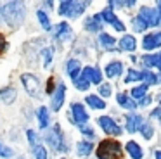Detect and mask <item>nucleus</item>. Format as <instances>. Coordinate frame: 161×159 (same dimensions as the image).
Instances as JSON below:
<instances>
[{"label":"nucleus","instance_id":"f257e3e1","mask_svg":"<svg viewBox=\"0 0 161 159\" xmlns=\"http://www.w3.org/2000/svg\"><path fill=\"white\" fill-rule=\"evenodd\" d=\"M25 3L23 2H5L4 3V23L9 26H19L25 21Z\"/></svg>","mask_w":161,"mask_h":159},{"label":"nucleus","instance_id":"f03ea898","mask_svg":"<svg viewBox=\"0 0 161 159\" xmlns=\"http://www.w3.org/2000/svg\"><path fill=\"white\" fill-rule=\"evenodd\" d=\"M95 154H97V159H123L121 144L118 140H113V138L102 140L99 144Z\"/></svg>","mask_w":161,"mask_h":159},{"label":"nucleus","instance_id":"7ed1b4c3","mask_svg":"<svg viewBox=\"0 0 161 159\" xmlns=\"http://www.w3.org/2000/svg\"><path fill=\"white\" fill-rule=\"evenodd\" d=\"M45 142L56 154L57 152H66L68 151L66 140H64V133H63V130H61L59 123L52 124V128L45 133Z\"/></svg>","mask_w":161,"mask_h":159},{"label":"nucleus","instance_id":"20e7f679","mask_svg":"<svg viewBox=\"0 0 161 159\" xmlns=\"http://www.w3.org/2000/svg\"><path fill=\"white\" fill-rule=\"evenodd\" d=\"M88 7V2H75V0H63L59 3V10L57 12L64 17L69 19H76L78 16L85 12V9Z\"/></svg>","mask_w":161,"mask_h":159},{"label":"nucleus","instance_id":"39448f33","mask_svg":"<svg viewBox=\"0 0 161 159\" xmlns=\"http://www.w3.org/2000/svg\"><path fill=\"white\" fill-rule=\"evenodd\" d=\"M21 83L25 86V90L28 92V95H31L33 99H40V80L31 73H23L21 74Z\"/></svg>","mask_w":161,"mask_h":159},{"label":"nucleus","instance_id":"423d86ee","mask_svg":"<svg viewBox=\"0 0 161 159\" xmlns=\"http://www.w3.org/2000/svg\"><path fill=\"white\" fill-rule=\"evenodd\" d=\"M69 121L73 124H78V126H83V124L88 123V112L85 111V107L81 106L80 102H73V104H71Z\"/></svg>","mask_w":161,"mask_h":159},{"label":"nucleus","instance_id":"0eeeda50","mask_svg":"<svg viewBox=\"0 0 161 159\" xmlns=\"http://www.w3.org/2000/svg\"><path fill=\"white\" fill-rule=\"evenodd\" d=\"M97 123H99V126L104 130V133H108V135H121V126L119 124H116V121L113 119V118H109V116H101L97 119Z\"/></svg>","mask_w":161,"mask_h":159},{"label":"nucleus","instance_id":"6e6552de","mask_svg":"<svg viewBox=\"0 0 161 159\" xmlns=\"http://www.w3.org/2000/svg\"><path fill=\"white\" fill-rule=\"evenodd\" d=\"M139 17L144 19L147 26H158L159 24V12H158V9H153V7H142Z\"/></svg>","mask_w":161,"mask_h":159},{"label":"nucleus","instance_id":"1a4fd4ad","mask_svg":"<svg viewBox=\"0 0 161 159\" xmlns=\"http://www.w3.org/2000/svg\"><path fill=\"white\" fill-rule=\"evenodd\" d=\"M71 36H73V30H71V26L66 21L59 23L54 28V40L56 41H68V40H71Z\"/></svg>","mask_w":161,"mask_h":159},{"label":"nucleus","instance_id":"9d476101","mask_svg":"<svg viewBox=\"0 0 161 159\" xmlns=\"http://www.w3.org/2000/svg\"><path fill=\"white\" fill-rule=\"evenodd\" d=\"M64 99H66V85L64 83H59L56 86V92L52 93V100H50V106H52V111H61L64 104Z\"/></svg>","mask_w":161,"mask_h":159},{"label":"nucleus","instance_id":"9b49d317","mask_svg":"<svg viewBox=\"0 0 161 159\" xmlns=\"http://www.w3.org/2000/svg\"><path fill=\"white\" fill-rule=\"evenodd\" d=\"M101 16H102V21H104V23H109L116 31H125V24L116 17V14L113 12L111 7H106V9L101 12Z\"/></svg>","mask_w":161,"mask_h":159},{"label":"nucleus","instance_id":"f8f14e48","mask_svg":"<svg viewBox=\"0 0 161 159\" xmlns=\"http://www.w3.org/2000/svg\"><path fill=\"white\" fill-rule=\"evenodd\" d=\"M81 76H85V78L90 81V85L94 83V85H101L102 81V73L99 68H92V66H85L83 69H81Z\"/></svg>","mask_w":161,"mask_h":159},{"label":"nucleus","instance_id":"ddd939ff","mask_svg":"<svg viewBox=\"0 0 161 159\" xmlns=\"http://www.w3.org/2000/svg\"><path fill=\"white\" fill-rule=\"evenodd\" d=\"M18 99V90L14 86H2L0 88V100L5 104V106H12Z\"/></svg>","mask_w":161,"mask_h":159},{"label":"nucleus","instance_id":"4468645a","mask_svg":"<svg viewBox=\"0 0 161 159\" xmlns=\"http://www.w3.org/2000/svg\"><path fill=\"white\" fill-rule=\"evenodd\" d=\"M102 24H104V21H102V16L101 14H94L92 17H87L85 19V30L87 31H92V33H97V31L102 30Z\"/></svg>","mask_w":161,"mask_h":159},{"label":"nucleus","instance_id":"2eb2a0df","mask_svg":"<svg viewBox=\"0 0 161 159\" xmlns=\"http://www.w3.org/2000/svg\"><path fill=\"white\" fill-rule=\"evenodd\" d=\"M36 119H38V128L40 130H47L50 124V112L45 106H40L36 109Z\"/></svg>","mask_w":161,"mask_h":159},{"label":"nucleus","instance_id":"dca6fc26","mask_svg":"<svg viewBox=\"0 0 161 159\" xmlns=\"http://www.w3.org/2000/svg\"><path fill=\"white\" fill-rule=\"evenodd\" d=\"M66 73H68V76H69V78L75 81V80L81 74V64H80V61H78V59H69V61L66 62Z\"/></svg>","mask_w":161,"mask_h":159},{"label":"nucleus","instance_id":"f3484780","mask_svg":"<svg viewBox=\"0 0 161 159\" xmlns=\"http://www.w3.org/2000/svg\"><path fill=\"white\" fill-rule=\"evenodd\" d=\"M142 45L146 50H153V48L161 47V33H151L147 36H144Z\"/></svg>","mask_w":161,"mask_h":159},{"label":"nucleus","instance_id":"a211bd4d","mask_svg":"<svg viewBox=\"0 0 161 159\" xmlns=\"http://www.w3.org/2000/svg\"><path fill=\"white\" fill-rule=\"evenodd\" d=\"M125 119H126V131L128 133H135L142 126V116H139V114H128Z\"/></svg>","mask_w":161,"mask_h":159},{"label":"nucleus","instance_id":"6ab92c4d","mask_svg":"<svg viewBox=\"0 0 161 159\" xmlns=\"http://www.w3.org/2000/svg\"><path fill=\"white\" fill-rule=\"evenodd\" d=\"M118 47H119V50H125V52H132V50H135V47H137V40H135V36H132V35H125V36H123L121 40H119Z\"/></svg>","mask_w":161,"mask_h":159},{"label":"nucleus","instance_id":"aec40b11","mask_svg":"<svg viewBox=\"0 0 161 159\" xmlns=\"http://www.w3.org/2000/svg\"><path fill=\"white\" fill-rule=\"evenodd\" d=\"M121 71H123V64L119 61H113L106 66V76L108 78H116V76L121 74Z\"/></svg>","mask_w":161,"mask_h":159},{"label":"nucleus","instance_id":"412c9836","mask_svg":"<svg viewBox=\"0 0 161 159\" xmlns=\"http://www.w3.org/2000/svg\"><path fill=\"white\" fill-rule=\"evenodd\" d=\"M116 100H118V104H119L121 107H125V109H135V107H137L135 100H133L132 97L128 95V93H125V92L118 93V97H116Z\"/></svg>","mask_w":161,"mask_h":159},{"label":"nucleus","instance_id":"4be33fe9","mask_svg":"<svg viewBox=\"0 0 161 159\" xmlns=\"http://www.w3.org/2000/svg\"><path fill=\"white\" fill-rule=\"evenodd\" d=\"M142 62L146 68H151V66H156L161 71V54H154V55H144Z\"/></svg>","mask_w":161,"mask_h":159},{"label":"nucleus","instance_id":"5701e85b","mask_svg":"<svg viewBox=\"0 0 161 159\" xmlns=\"http://www.w3.org/2000/svg\"><path fill=\"white\" fill-rule=\"evenodd\" d=\"M85 102H87L92 109H104L106 107V102L99 95H87L85 97Z\"/></svg>","mask_w":161,"mask_h":159},{"label":"nucleus","instance_id":"b1692460","mask_svg":"<svg viewBox=\"0 0 161 159\" xmlns=\"http://www.w3.org/2000/svg\"><path fill=\"white\" fill-rule=\"evenodd\" d=\"M92 149H94V145H92L90 142L81 140V142L76 144V154L80 156V157H85V156H88L92 152Z\"/></svg>","mask_w":161,"mask_h":159},{"label":"nucleus","instance_id":"393cba45","mask_svg":"<svg viewBox=\"0 0 161 159\" xmlns=\"http://www.w3.org/2000/svg\"><path fill=\"white\" fill-rule=\"evenodd\" d=\"M36 17H38L40 26H42L45 31H50V30H52V24H50V17L47 16V12H43V9H38V10H36Z\"/></svg>","mask_w":161,"mask_h":159},{"label":"nucleus","instance_id":"a878e982","mask_svg":"<svg viewBox=\"0 0 161 159\" xmlns=\"http://www.w3.org/2000/svg\"><path fill=\"white\" fill-rule=\"evenodd\" d=\"M126 151H128V154L132 156L133 159H142V149H140V145L137 144V142L130 140L128 144H126Z\"/></svg>","mask_w":161,"mask_h":159},{"label":"nucleus","instance_id":"bb28decb","mask_svg":"<svg viewBox=\"0 0 161 159\" xmlns=\"http://www.w3.org/2000/svg\"><path fill=\"white\" fill-rule=\"evenodd\" d=\"M40 55H42V61H43V68H50V64H52V57H54V48L52 47L42 48Z\"/></svg>","mask_w":161,"mask_h":159},{"label":"nucleus","instance_id":"cd10ccee","mask_svg":"<svg viewBox=\"0 0 161 159\" xmlns=\"http://www.w3.org/2000/svg\"><path fill=\"white\" fill-rule=\"evenodd\" d=\"M31 154L35 159H49V152H47V147L43 144H38L31 149Z\"/></svg>","mask_w":161,"mask_h":159},{"label":"nucleus","instance_id":"c85d7f7f","mask_svg":"<svg viewBox=\"0 0 161 159\" xmlns=\"http://www.w3.org/2000/svg\"><path fill=\"white\" fill-rule=\"evenodd\" d=\"M99 41H101V45L104 48H113L114 47V43H116V40L111 36V35H108V33H101V36H99Z\"/></svg>","mask_w":161,"mask_h":159},{"label":"nucleus","instance_id":"c756f323","mask_svg":"<svg viewBox=\"0 0 161 159\" xmlns=\"http://www.w3.org/2000/svg\"><path fill=\"white\" fill-rule=\"evenodd\" d=\"M139 80H144V73H142V71H137V69H128V73H126V78H125V83L139 81Z\"/></svg>","mask_w":161,"mask_h":159},{"label":"nucleus","instance_id":"7c9ffc66","mask_svg":"<svg viewBox=\"0 0 161 159\" xmlns=\"http://www.w3.org/2000/svg\"><path fill=\"white\" fill-rule=\"evenodd\" d=\"M73 83H75V86H76V88L80 90V92H87V90L90 88V81H88V80L85 78V76H81V74L78 76V78L75 80Z\"/></svg>","mask_w":161,"mask_h":159},{"label":"nucleus","instance_id":"2f4dec72","mask_svg":"<svg viewBox=\"0 0 161 159\" xmlns=\"http://www.w3.org/2000/svg\"><path fill=\"white\" fill-rule=\"evenodd\" d=\"M26 138H28V144H30V147H35V145H38L40 144V135L36 133L35 130H28L26 131Z\"/></svg>","mask_w":161,"mask_h":159},{"label":"nucleus","instance_id":"473e14b6","mask_svg":"<svg viewBox=\"0 0 161 159\" xmlns=\"http://www.w3.org/2000/svg\"><path fill=\"white\" fill-rule=\"evenodd\" d=\"M147 92V85L144 83V85L140 86H135L133 90H130V95H132V99H144V95H146Z\"/></svg>","mask_w":161,"mask_h":159},{"label":"nucleus","instance_id":"72a5a7b5","mask_svg":"<svg viewBox=\"0 0 161 159\" xmlns=\"http://www.w3.org/2000/svg\"><path fill=\"white\" fill-rule=\"evenodd\" d=\"M0 157H4V159H11L14 157V151H12L9 145H5L4 142L0 140Z\"/></svg>","mask_w":161,"mask_h":159},{"label":"nucleus","instance_id":"f704fd0d","mask_svg":"<svg viewBox=\"0 0 161 159\" xmlns=\"http://www.w3.org/2000/svg\"><path fill=\"white\" fill-rule=\"evenodd\" d=\"M132 26H133V31H144V30H147V24L144 23V19H140L139 16L137 17H133V21H132Z\"/></svg>","mask_w":161,"mask_h":159},{"label":"nucleus","instance_id":"c9c22d12","mask_svg":"<svg viewBox=\"0 0 161 159\" xmlns=\"http://www.w3.org/2000/svg\"><path fill=\"white\" fill-rule=\"evenodd\" d=\"M140 131H142V137L146 138V140L153 138V124H151V123H142V126H140Z\"/></svg>","mask_w":161,"mask_h":159},{"label":"nucleus","instance_id":"e433bc0d","mask_svg":"<svg viewBox=\"0 0 161 159\" xmlns=\"http://www.w3.org/2000/svg\"><path fill=\"white\" fill-rule=\"evenodd\" d=\"M56 92V80L50 76L49 80H47V85H45V93H49V95H52V93Z\"/></svg>","mask_w":161,"mask_h":159},{"label":"nucleus","instance_id":"4c0bfd02","mask_svg":"<svg viewBox=\"0 0 161 159\" xmlns=\"http://www.w3.org/2000/svg\"><path fill=\"white\" fill-rule=\"evenodd\" d=\"M99 93H101L102 97H109V95H111V85H109V83L101 85V86H99Z\"/></svg>","mask_w":161,"mask_h":159},{"label":"nucleus","instance_id":"58836bf2","mask_svg":"<svg viewBox=\"0 0 161 159\" xmlns=\"http://www.w3.org/2000/svg\"><path fill=\"white\" fill-rule=\"evenodd\" d=\"M80 131L85 135V137H88V138H94V137H95L94 130H92L90 126H87V124H83V126H80Z\"/></svg>","mask_w":161,"mask_h":159},{"label":"nucleus","instance_id":"ea45409f","mask_svg":"<svg viewBox=\"0 0 161 159\" xmlns=\"http://www.w3.org/2000/svg\"><path fill=\"white\" fill-rule=\"evenodd\" d=\"M5 48H7V41H5V36H4V35L0 33V54H2Z\"/></svg>","mask_w":161,"mask_h":159},{"label":"nucleus","instance_id":"a19ab883","mask_svg":"<svg viewBox=\"0 0 161 159\" xmlns=\"http://www.w3.org/2000/svg\"><path fill=\"white\" fill-rule=\"evenodd\" d=\"M151 104V97H144V99H140V106H149Z\"/></svg>","mask_w":161,"mask_h":159},{"label":"nucleus","instance_id":"79ce46f5","mask_svg":"<svg viewBox=\"0 0 161 159\" xmlns=\"http://www.w3.org/2000/svg\"><path fill=\"white\" fill-rule=\"evenodd\" d=\"M4 23V3H0V24Z\"/></svg>","mask_w":161,"mask_h":159},{"label":"nucleus","instance_id":"37998d69","mask_svg":"<svg viewBox=\"0 0 161 159\" xmlns=\"http://www.w3.org/2000/svg\"><path fill=\"white\" fill-rule=\"evenodd\" d=\"M151 116H153V118H154V116H159V118H161V106L158 107V109H154V111H153V114H151Z\"/></svg>","mask_w":161,"mask_h":159},{"label":"nucleus","instance_id":"c03bdc74","mask_svg":"<svg viewBox=\"0 0 161 159\" xmlns=\"http://www.w3.org/2000/svg\"><path fill=\"white\" fill-rule=\"evenodd\" d=\"M156 159H161V151H156Z\"/></svg>","mask_w":161,"mask_h":159},{"label":"nucleus","instance_id":"a18cd8bd","mask_svg":"<svg viewBox=\"0 0 161 159\" xmlns=\"http://www.w3.org/2000/svg\"><path fill=\"white\" fill-rule=\"evenodd\" d=\"M158 12H159V24H161V2H159V9H158Z\"/></svg>","mask_w":161,"mask_h":159},{"label":"nucleus","instance_id":"49530a36","mask_svg":"<svg viewBox=\"0 0 161 159\" xmlns=\"http://www.w3.org/2000/svg\"><path fill=\"white\" fill-rule=\"evenodd\" d=\"M159 106H161V95H159Z\"/></svg>","mask_w":161,"mask_h":159},{"label":"nucleus","instance_id":"de8ad7c7","mask_svg":"<svg viewBox=\"0 0 161 159\" xmlns=\"http://www.w3.org/2000/svg\"><path fill=\"white\" fill-rule=\"evenodd\" d=\"M61 159H66V157H61Z\"/></svg>","mask_w":161,"mask_h":159}]
</instances>
